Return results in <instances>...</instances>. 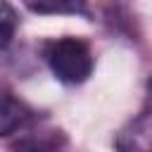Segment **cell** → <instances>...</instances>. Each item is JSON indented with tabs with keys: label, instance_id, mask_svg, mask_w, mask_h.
Listing matches in <instances>:
<instances>
[{
	"label": "cell",
	"instance_id": "1",
	"mask_svg": "<svg viewBox=\"0 0 152 152\" xmlns=\"http://www.w3.org/2000/svg\"><path fill=\"white\" fill-rule=\"evenodd\" d=\"M43 57L50 71L66 86L83 83L93 74V66H95L90 45L83 38H74V36L48 40L43 45Z\"/></svg>",
	"mask_w": 152,
	"mask_h": 152
},
{
	"label": "cell",
	"instance_id": "2",
	"mask_svg": "<svg viewBox=\"0 0 152 152\" xmlns=\"http://www.w3.org/2000/svg\"><path fill=\"white\" fill-rule=\"evenodd\" d=\"M36 121V112L7 88H0V138L19 133Z\"/></svg>",
	"mask_w": 152,
	"mask_h": 152
},
{
	"label": "cell",
	"instance_id": "3",
	"mask_svg": "<svg viewBox=\"0 0 152 152\" xmlns=\"http://www.w3.org/2000/svg\"><path fill=\"white\" fill-rule=\"evenodd\" d=\"M114 147L119 152H150V114L140 112L131 119L114 138Z\"/></svg>",
	"mask_w": 152,
	"mask_h": 152
},
{
	"label": "cell",
	"instance_id": "4",
	"mask_svg": "<svg viewBox=\"0 0 152 152\" xmlns=\"http://www.w3.org/2000/svg\"><path fill=\"white\" fill-rule=\"evenodd\" d=\"M66 138L57 128H40V131H28L24 133L12 150L14 152H59L64 147Z\"/></svg>",
	"mask_w": 152,
	"mask_h": 152
},
{
	"label": "cell",
	"instance_id": "5",
	"mask_svg": "<svg viewBox=\"0 0 152 152\" xmlns=\"http://www.w3.org/2000/svg\"><path fill=\"white\" fill-rule=\"evenodd\" d=\"M33 14H88V0H21Z\"/></svg>",
	"mask_w": 152,
	"mask_h": 152
},
{
	"label": "cell",
	"instance_id": "6",
	"mask_svg": "<svg viewBox=\"0 0 152 152\" xmlns=\"http://www.w3.org/2000/svg\"><path fill=\"white\" fill-rule=\"evenodd\" d=\"M19 26V17L14 12V7L5 0H0V48L10 45V40L14 38V31Z\"/></svg>",
	"mask_w": 152,
	"mask_h": 152
}]
</instances>
